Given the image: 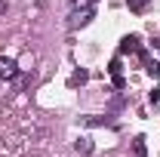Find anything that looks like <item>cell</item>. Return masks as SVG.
I'll list each match as a JSON object with an SVG mask.
<instances>
[{"mask_svg":"<svg viewBox=\"0 0 160 157\" xmlns=\"http://www.w3.org/2000/svg\"><path fill=\"white\" fill-rule=\"evenodd\" d=\"M0 77L3 80H16L19 77V62L12 56H0Z\"/></svg>","mask_w":160,"mask_h":157,"instance_id":"cell-1","label":"cell"},{"mask_svg":"<svg viewBox=\"0 0 160 157\" xmlns=\"http://www.w3.org/2000/svg\"><path fill=\"white\" fill-rule=\"evenodd\" d=\"M96 19V9H92V6H83V9H74V13H71V22H68V25H71V28H80V25H86V22H92Z\"/></svg>","mask_w":160,"mask_h":157,"instance_id":"cell-2","label":"cell"},{"mask_svg":"<svg viewBox=\"0 0 160 157\" xmlns=\"http://www.w3.org/2000/svg\"><path fill=\"white\" fill-rule=\"evenodd\" d=\"M74 151H77L80 157H89L92 151H96V145H92V139H89V136H80L77 142H74Z\"/></svg>","mask_w":160,"mask_h":157,"instance_id":"cell-3","label":"cell"},{"mask_svg":"<svg viewBox=\"0 0 160 157\" xmlns=\"http://www.w3.org/2000/svg\"><path fill=\"white\" fill-rule=\"evenodd\" d=\"M142 46H139V37L136 34H129V37H123L120 40V53H139Z\"/></svg>","mask_w":160,"mask_h":157,"instance_id":"cell-4","label":"cell"},{"mask_svg":"<svg viewBox=\"0 0 160 157\" xmlns=\"http://www.w3.org/2000/svg\"><path fill=\"white\" fill-rule=\"evenodd\" d=\"M89 80V71H83V68H77L71 77H68V86H80V83H86Z\"/></svg>","mask_w":160,"mask_h":157,"instance_id":"cell-5","label":"cell"},{"mask_svg":"<svg viewBox=\"0 0 160 157\" xmlns=\"http://www.w3.org/2000/svg\"><path fill=\"white\" fill-rule=\"evenodd\" d=\"M132 154H136V157H148V145H145V136H136V139H132Z\"/></svg>","mask_w":160,"mask_h":157,"instance_id":"cell-6","label":"cell"},{"mask_svg":"<svg viewBox=\"0 0 160 157\" xmlns=\"http://www.w3.org/2000/svg\"><path fill=\"white\" fill-rule=\"evenodd\" d=\"M151 0H126V6L132 9V13H145V6H148Z\"/></svg>","mask_w":160,"mask_h":157,"instance_id":"cell-7","label":"cell"},{"mask_svg":"<svg viewBox=\"0 0 160 157\" xmlns=\"http://www.w3.org/2000/svg\"><path fill=\"white\" fill-rule=\"evenodd\" d=\"M145 71H148V77L160 80V65H157V62H145Z\"/></svg>","mask_w":160,"mask_h":157,"instance_id":"cell-8","label":"cell"},{"mask_svg":"<svg viewBox=\"0 0 160 157\" xmlns=\"http://www.w3.org/2000/svg\"><path fill=\"white\" fill-rule=\"evenodd\" d=\"M108 71H111V77H114V74H120V59H111V65H108Z\"/></svg>","mask_w":160,"mask_h":157,"instance_id":"cell-9","label":"cell"},{"mask_svg":"<svg viewBox=\"0 0 160 157\" xmlns=\"http://www.w3.org/2000/svg\"><path fill=\"white\" fill-rule=\"evenodd\" d=\"M148 102H151V105H160V89H151V93H148Z\"/></svg>","mask_w":160,"mask_h":157,"instance_id":"cell-10","label":"cell"},{"mask_svg":"<svg viewBox=\"0 0 160 157\" xmlns=\"http://www.w3.org/2000/svg\"><path fill=\"white\" fill-rule=\"evenodd\" d=\"M114 86H117V89H123V86H126V80H123V74H114Z\"/></svg>","mask_w":160,"mask_h":157,"instance_id":"cell-11","label":"cell"},{"mask_svg":"<svg viewBox=\"0 0 160 157\" xmlns=\"http://www.w3.org/2000/svg\"><path fill=\"white\" fill-rule=\"evenodd\" d=\"M6 9H9V3H6V0H0V16H3Z\"/></svg>","mask_w":160,"mask_h":157,"instance_id":"cell-12","label":"cell"},{"mask_svg":"<svg viewBox=\"0 0 160 157\" xmlns=\"http://www.w3.org/2000/svg\"><path fill=\"white\" fill-rule=\"evenodd\" d=\"M154 49H160V37H157V40H154Z\"/></svg>","mask_w":160,"mask_h":157,"instance_id":"cell-13","label":"cell"}]
</instances>
